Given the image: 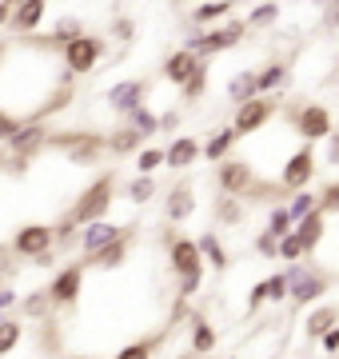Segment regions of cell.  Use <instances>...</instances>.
Here are the masks:
<instances>
[{
    "mask_svg": "<svg viewBox=\"0 0 339 359\" xmlns=\"http://www.w3.org/2000/svg\"><path fill=\"white\" fill-rule=\"evenodd\" d=\"M112 200H116V176L104 172V176H96L88 188L76 196V204L68 208V216L76 219V228H84V224H92V219H108Z\"/></svg>",
    "mask_w": 339,
    "mask_h": 359,
    "instance_id": "4",
    "label": "cell"
},
{
    "mask_svg": "<svg viewBox=\"0 0 339 359\" xmlns=\"http://www.w3.org/2000/svg\"><path fill=\"white\" fill-rule=\"evenodd\" d=\"M263 231H272L275 240H284L287 231H296V219H291L287 204H275L272 212H268V224H263Z\"/></svg>",
    "mask_w": 339,
    "mask_h": 359,
    "instance_id": "38",
    "label": "cell"
},
{
    "mask_svg": "<svg viewBox=\"0 0 339 359\" xmlns=\"http://www.w3.org/2000/svg\"><path fill=\"white\" fill-rule=\"evenodd\" d=\"M48 148H64V156H68V164H84V168H92L100 156L108 152V140L104 136H96V132H60L56 136L53 132V140H48Z\"/></svg>",
    "mask_w": 339,
    "mask_h": 359,
    "instance_id": "7",
    "label": "cell"
},
{
    "mask_svg": "<svg viewBox=\"0 0 339 359\" xmlns=\"http://www.w3.org/2000/svg\"><path fill=\"white\" fill-rule=\"evenodd\" d=\"M315 4H331V0H315Z\"/></svg>",
    "mask_w": 339,
    "mask_h": 359,
    "instance_id": "56",
    "label": "cell"
},
{
    "mask_svg": "<svg viewBox=\"0 0 339 359\" xmlns=\"http://www.w3.org/2000/svg\"><path fill=\"white\" fill-rule=\"evenodd\" d=\"M176 128H180V108H168L160 116V132H176Z\"/></svg>",
    "mask_w": 339,
    "mask_h": 359,
    "instance_id": "51",
    "label": "cell"
},
{
    "mask_svg": "<svg viewBox=\"0 0 339 359\" xmlns=\"http://www.w3.org/2000/svg\"><path fill=\"white\" fill-rule=\"evenodd\" d=\"M160 344H164V332H160V335H144V339H132V344H124L112 359H156Z\"/></svg>",
    "mask_w": 339,
    "mask_h": 359,
    "instance_id": "34",
    "label": "cell"
},
{
    "mask_svg": "<svg viewBox=\"0 0 339 359\" xmlns=\"http://www.w3.org/2000/svg\"><path fill=\"white\" fill-rule=\"evenodd\" d=\"M132 244H136V228H128L124 236H120L116 244H108V248H100L96 256H80L84 259V268H96V271H116V268H124L128 264V252H132Z\"/></svg>",
    "mask_w": 339,
    "mask_h": 359,
    "instance_id": "16",
    "label": "cell"
},
{
    "mask_svg": "<svg viewBox=\"0 0 339 359\" xmlns=\"http://www.w3.org/2000/svg\"><path fill=\"white\" fill-rule=\"evenodd\" d=\"M128 228H132V224H112V219H92V224H84V228H80V244H76L80 256H84V259L96 256L100 248L116 244Z\"/></svg>",
    "mask_w": 339,
    "mask_h": 359,
    "instance_id": "14",
    "label": "cell"
},
{
    "mask_svg": "<svg viewBox=\"0 0 339 359\" xmlns=\"http://www.w3.org/2000/svg\"><path fill=\"white\" fill-rule=\"evenodd\" d=\"M296 236H300V244H303V256L312 259L315 256V248L324 244V236H327V216L315 208L312 216H303L300 224H296Z\"/></svg>",
    "mask_w": 339,
    "mask_h": 359,
    "instance_id": "21",
    "label": "cell"
},
{
    "mask_svg": "<svg viewBox=\"0 0 339 359\" xmlns=\"http://www.w3.org/2000/svg\"><path fill=\"white\" fill-rule=\"evenodd\" d=\"M327 148H324V156H319V164L324 168H339V128H331V136H327Z\"/></svg>",
    "mask_w": 339,
    "mask_h": 359,
    "instance_id": "47",
    "label": "cell"
},
{
    "mask_svg": "<svg viewBox=\"0 0 339 359\" xmlns=\"http://www.w3.org/2000/svg\"><path fill=\"white\" fill-rule=\"evenodd\" d=\"M279 13H284L279 0H256L248 8V16H244V25H248V32L251 28H272L275 20H279Z\"/></svg>",
    "mask_w": 339,
    "mask_h": 359,
    "instance_id": "31",
    "label": "cell"
},
{
    "mask_svg": "<svg viewBox=\"0 0 339 359\" xmlns=\"http://www.w3.org/2000/svg\"><path fill=\"white\" fill-rule=\"evenodd\" d=\"M108 52V40L100 32H80L76 40H68L60 52V65L68 68V76H92Z\"/></svg>",
    "mask_w": 339,
    "mask_h": 359,
    "instance_id": "5",
    "label": "cell"
},
{
    "mask_svg": "<svg viewBox=\"0 0 339 359\" xmlns=\"http://www.w3.org/2000/svg\"><path fill=\"white\" fill-rule=\"evenodd\" d=\"M112 32H116L120 44H132V36H136V25H132L128 16H112Z\"/></svg>",
    "mask_w": 339,
    "mask_h": 359,
    "instance_id": "49",
    "label": "cell"
},
{
    "mask_svg": "<svg viewBox=\"0 0 339 359\" xmlns=\"http://www.w3.org/2000/svg\"><path fill=\"white\" fill-rule=\"evenodd\" d=\"M20 124H25V120H20L16 112H8V108H0V144H8V140H13L16 132H20Z\"/></svg>",
    "mask_w": 339,
    "mask_h": 359,
    "instance_id": "46",
    "label": "cell"
},
{
    "mask_svg": "<svg viewBox=\"0 0 339 359\" xmlns=\"http://www.w3.org/2000/svg\"><path fill=\"white\" fill-rule=\"evenodd\" d=\"M319 212L324 216H339V180H327L319 188Z\"/></svg>",
    "mask_w": 339,
    "mask_h": 359,
    "instance_id": "43",
    "label": "cell"
},
{
    "mask_svg": "<svg viewBox=\"0 0 339 359\" xmlns=\"http://www.w3.org/2000/svg\"><path fill=\"white\" fill-rule=\"evenodd\" d=\"M287 120H291L300 144H319V140L331 136V128H335V116L327 112V104H315V100L291 104V108H287Z\"/></svg>",
    "mask_w": 339,
    "mask_h": 359,
    "instance_id": "6",
    "label": "cell"
},
{
    "mask_svg": "<svg viewBox=\"0 0 339 359\" xmlns=\"http://www.w3.org/2000/svg\"><path fill=\"white\" fill-rule=\"evenodd\" d=\"M327 25H331V28H339V13H327Z\"/></svg>",
    "mask_w": 339,
    "mask_h": 359,
    "instance_id": "54",
    "label": "cell"
},
{
    "mask_svg": "<svg viewBox=\"0 0 339 359\" xmlns=\"http://www.w3.org/2000/svg\"><path fill=\"white\" fill-rule=\"evenodd\" d=\"M260 72V96H279V92L291 84V60H268L263 68H256Z\"/></svg>",
    "mask_w": 339,
    "mask_h": 359,
    "instance_id": "23",
    "label": "cell"
},
{
    "mask_svg": "<svg viewBox=\"0 0 339 359\" xmlns=\"http://www.w3.org/2000/svg\"><path fill=\"white\" fill-rule=\"evenodd\" d=\"M8 20H13V4L0 0V28H8Z\"/></svg>",
    "mask_w": 339,
    "mask_h": 359,
    "instance_id": "52",
    "label": "cell"
},
{
    "mask_svg": "<svg viewBox=\"0 0 339 359\" xmlns=\"http://www.w3.org/2000/svg\"><path fill=\"white\" fill-rule=\"evenodd\" d=\"M4 60H8V44L0 40V76H4Z\"/></svg>",
    "mask_w": 339,
    "mask_h": 359,
    "instance_id": "53",
    "label": "cell"
},
{
    "mask_svg": "<svg viewBox=\"0 0 339 359\" xmlns=\"http://www.w3.org/2000/svg\"><path fill=\"white\" fill-rule=\"evenodd\" d=\"M160 168H164V148L144 144L140 152H136V176H156Z\"/></svg>",
    "mask_w": 339,
    "mask_h": 359,
    "instance_id": "39",
    "label": "cell"
},
{
    "mask_svg": "<svg viewBox=\"0 0 339 359\" xmlns=\"http://www.w3.org/2000/svg\"><path fill=\"white\" fill-rule=\"evenodd\" d=\"M164 244H168V268L176 276V299H192L204 287V271H208L196 240L176 236V231H164Z\"/></svg>",
    "mask_w": 339,
    "mask_h": 359,
    "instance_id": "1",
    "label": "cell"
},
{
    "mask_svg": "<svg viewBox=\"0 0 339 359\" xmlns=\"http://www.w3.org/2000/svg\"><path fill=\"white\" fill-rule=\"evenodd\" d=\"M156 192H160L156 176H136L128 184V200H132V204H148V200H156Z\"/></svg>",
    "mask_w": 339,
    "mask_h": 359,
    "instance_id": "41",
    "label": "cell"
},
{
    "mask_svg": "<svg viewBox=\"0 0 339 359\" xmlns=\"http://www.w3.org/2000/svg\"><path fill=\"white\" fill-rule=\"evenodd\" d=\"M44 16H48V0H16L8 28H13L16 36H36V28L44 25Z\"/></svg>",
    "mask_w": 339,
    "mask_h": 359,
    "instance_id": "17",
    "label": "cell"
},
{
    "mask_svg": "<svg viewBox=\"0 0 339 359\" xmlns=\"http://www.w3.org/2000/svg\"><path fill=\"white\" fill-rule=\"evenodd\" d=\"M335 323H339V308H335V304H315V308L307 311V320H303V335L319 344Z\"/></svg>",
    "mask_w": 339,
    "mask_h": 359,
    "instance_id": "22",
    "label": "cell"
},
{
    "mask_svg": "<svg viewBox=\"0 0 339 359\" xmlns=\"http://www.w3.org/2000/svg\"><path fill=\"white\" fill-rule=\"evenodd\" d=\"M300 259H307V256H303L300 236H296V231H287L284 240H279V264H300Z\"/></svg>",
    "mask_w": 339,
    "mask_h": 359,
    "instance_id": "42",
    "label": "cell"
},
{
    "mask_svg": "<svg viewBox=\"0 0 339 359\" xmlns=\"http://www.w3.org/2000/svg\"><path fill=\"white\" fill-rule=\"evenodd\" d=\"M164 216H168V224H188V219L196 216V188H192L188 180H180V184L168 192V200H164Z\"/></svg>",
    "mask_w": 339,
    "mask_h": 359,
    "instance_id": "18",
    "label": "cell"
},
{
    "mask_svg": "<svg viewBox=\"0 0 339 359\" xmlns=\"http://www.w3.org/2000/svg\"><path fill=\"white\" fill-rule=\"evenodd\" d=\"M144 144H148V140H144L140 132L124 124V128H116L112 136H108V152H112V156H136Z\"/></svg>",
    "mask_w": 339,
    "mask_h": 359,
    "instance_id": "32",
    "label": "cell"
},
{
    "mask_svg": "<svg viewBox=\"0 0 339 359\" xmlns=\"http://www.w3.org/2000/svg\"><path fill=\"white\" fill-rule=\"evenodd\" d=\"M315 208H319V192H312V188H300V192L287 196V212H291L296 224H300L303 216H312Z\"/></svg>",
    "mask_w": 339,
    "mask_h": 359,
    "instance_id": "37",
    "label": "cell"
},
{
    "mask_svg": "<svg viewBox=\"0 0 339 359\" xmlns=\"http://www.w3.org/2000/svg\"><path fill=\"white\" fill-rule=\"evenodd\" d=\"M232 8H235V0H204V4H196L188 13V20H192V28H212V25H220V20H228Z\"/></svg>",
    "mask_w": 339,
    "mask_h": 359,
    "instance_id": "24",
    "label": "cell"
},
{
    "mask_svg": "<svg viewBox=\"0 0 339 359\" xmlns=\"http://www.w3.org/2000/svg\"><path fill=\"white\" fill-rule=\"evenodd\" d=\"M188 335H192V351H196V355H212L216 344H220V335H216L208 316H192V320H188Z\"/></svg>",
    "mask_w": 339,
    "mask_h": 359,
    "instance_id": "28",
    "label": "cell"
},
{
    "mask_svg": "<svg viewBox=\"0 0 339 359\" xmlns=\"http://www.w3.org/2000/svg\"><path fill=\"white\" fill-rule=\"evenodd\" d=\"M200 156H204V144L196 136H172V144L164 148V168L184 172V168H196Z\"/></svg>",
    "mask_w": 339,
    "mask_h": 359,
    "instance_id": "19",
    "label": "cell"
},
{
    "mask_svg": "<svg viewBox=\"0 0 339 359\" xmlns=\"http://www.w3.org/2000/svg\"><path fill=\"white\" fill-rule=\"evenodd\" d=\"M48 140H53V128H48L44 120H25V124H20V132H16L4 148H8V156L32 160V156H40L44 148H48Z\"/></svg>",
    "mask_w": 339,
    "mask_h": 359,
    "instance_id": "13",
    "label": "cell"
},
{
    "mask_svg": "<svg viewBox=\"0 0 339 359\" xmlns=\"http://www.w3.org/2000/svg\"><path fill=\"white\" fill-rule=\"evenodd\" d=\"M196 52L192 48H176V52H168V60H164V68H160V72H164V80H168L172 88H184V80L192 76V68H196Z\"/></svg>",
    "mask_w": 339,
    "mask_h": 359,
    "instance_id": "20",
    "label": "cell"
},
{
    "mask_svg": "<svg viewBox=\"0 0 339 359\" xmlns=\"http://www.w3.org/2000/svg\"><path fill=\"white\" fill-rule=\"evenodd\" d=\"M8 4H16V0H8Z\"/></svg>",
    "mask_w": 339,
    "mask_h": 359,
    "instance_id": "57",
    "label": "cell"
},
{
    "mask_svg": "<svg viewBox=\"0 0 339 359\" xmlns=\"http://www.w3.org/2000/svg\"><path fill=\"white\" fill-rule=\"evenodd\" d=\"M279 112V96H256L248 104H235V116H232V128L240 136H256L260 128H268V120Z\"/></svg>",
    "mask_w": 339,
    "mask_h": 359,
    "instance_id": "10",
    "label": "cell"
},
{
    "mask_svg": "<svg viewBox=\"0 0 339 359\" xmlns=\"http://www.w3.org/2000/svg\"><path fill=\"white\" fill-rule=\"evenodd\" d=\"M256 184H260V176H256V168H251L248 160H235V156H228V160H220V164H216V188H220V196L248 200Z\"/></svg>",
    "mask_w": 339,
    "mask_h": 359,
    "instance_id": "9",
    "label": "cell"
},
{
    "mask_svg": "<svg viewBox=\"0 0 339 359\" xmlns=\"http://www.w3.org/2000/svg\"><path fill=\"white\" fill-rule=\"evenodd\" d=\"M48 311H53V295H48V287L20 295V320H44Z\"/></svg>",
    "mask_w": 339,
    "mask_h": 359,
    "instance_id": "35",
    "label": "cell"
},
{
    "mask_svg": "<svg viewBox=\"0 0 339 359\" xmlns=\"http://www.w3.org/2000/svg\"><path fill=\"white\" fill-rule=\"evenodd\" d=\"M263 304H268V283H256V287H251L248 292V304H244V311H248V316H256V311L263 308Z\"/></svg>",
    "mask_w": 339,
    "mask_h": 359,
    "instance_id": "48",
    "label": "cell"
},
{
    "mask_svg": "<svg viewBox=\"0 0 339 359\" xmlns=\"http://www.w3.org/2000/svg\"><path fill=\"white\" fill-rule=\"evenodd\" d=\"M268 304H287V276L284 271H275V276H268Z\"/></svg>",
    "mask_w": 339,
    "mask_h": 359,
    "instance_id": "44",
    "label": "cell"
},
{
    "mask_svg": "<svg viewBox=\"0 0 339 359\" xmlns=\"http://www.w3.org/2000/svg\"><path fill=\"white\" fill-rule=\"evenodd\" d=\"M25 339V320L20 316H0V359L13 355Z\"/></svg>",
    "mask_w": 339,
    "mask_h": 359,
    "instance_id": "33",
    "label": "cell"
},
{
    "mask_svg": "<svg viewBox=\"0 0 339 359\" xmlns=\"http://www.w3.org/2000/svg\"><path fill=\"white\" fill-rule=\"evenodd\" d=\"M327 13H339V0H331V4H327Z\"/></svg>",
    "mask_w": 339,
    "mask_h": 359,
    "instance_id": "55",
    "label": "cell"
},
{
    "mask_svg": "<svg viewBox=\"0 0 339 359\" xmlns=\"http://www.w3.org/2000/svg\"><path fill=\"white\" fill-rule=\"evenodd\" d=\"M53 231H56V252H60V248H76L80 244V228H76V219L68 216V212L53 224Z\"/></svg>",
    "mask_w": 339,
    "mask_h": 359,
    "instance_id": "40",
    "label": "cell"
},
{
    "mask_svg": "<svg viewBox=\"0 0 339 359\" xmlns=\"http://www.w3.org/2000/svg\"><path fill=\"white\" fill-rule=\"evenodd\" d=\"M315 176H319L315 144H300V148L284 160V168H279V188H284V192H300V188H312Z\"/></svg>",
    "mask_w": 339,
    "mask_h": 359,
    "instance_id": "8",
    "label": "cell"
},
{
    "mask_svg": "<svg viewBox=\"0 0 339 359\" xmlns=\"http://www.w3.org/2000/svg\"><path fill=\"white\" fill-rule=\"evenodd\" d=\"M260 96V72L256 68H240L232 80H228V100L232 104H248Z\"/></svg>",
    "mask_w": 339,
    "mask_h": 359,
    "instance_id": "26",
    "label": "cell"
},
{
    "mask_svg": "<svg viewBox=\"0 0 339 359\" xmlns=\"http://www.w3.org/2000/svg\"><path fill=\"white\" fill-rule=\"evenodd\" d=\"M284 276H287V299H291L296 308L324 304V295L331 292V280H327L315 264H307V259H300V264H287Z\"/></svg>",
    "mask_w": 339,
    "mask_h": 359,
    "instance_id": "3",
    "label": "cell"
},
{
    "mask_svg": "<svg viewBox=\"0 0 339 359\" xmlns=\"http://www.w3.org/2000/svg\"><path fill=\"white\" fill-rule=\"evenodd\" d=\"M128 128H136L144 140H152V136H160V116L152 112L148 104H140L136 112H128Z\"/></svg>",
    "mask_w": 339,
    "mask_h": 359,
    "instance_id": "36",
    "label": "cell"
},
{
    "mask_svg": "<svg viewBox=\"0 0 339 359\" xmlns=\"http://www.w3.org/2000/svg\"><path fill=\"white\" fill-rule=\"evenodd\" d=\"M235 144H240V132H235L232 124H228V128H216L208 140H204V160H208V164H220V160L232 156Z\"/></svg>",
    "mask_w": 339,
    "mask_h": 359,
    "instance_id": "27",
    "label": "cell"
},
{
    "mask_svg": "<svg viewBox=\"0 0 339 359\" xmlns=\"http://www.w3.org/2000/svg\"><path fill=\"white\" fill-rule=\"evenodd\" d=\"M196 248H200V256H204V264H208L212 271H228V264H232V256H228V248H223V240H220V231H204L196 240Z\"/></svg>",
    "mask_w": 339,
    "mask_h": 359,
    "instance_id": "25",
    "label": "cell"
},
{
    "mask_svg": "<svg viewBox=\"0 0 339 359\" xmlns=\"http://www.w3.org/2000/svg\"><path fill=\"white\" fill-rule=\"evenodd\" d=\"M248 36V25L244 20H223V25H212V28H192L188 40H184V48H192L196 56L212 60V56H220V52H232L240 40Z\"/></svg>",
    "mask_w": 339,
    "mask_h": 359,
    "instance_id": "2",
    "label": "cell"
},
{
    "mask_svg": "<svg viewBox=\"0 0 339 359\" xmlns=\"http://www.w3.org/2000/svg\"><path fill=\"white\" fill-rule=\"evenodd\" d=\"M212 219H216V228H235V224H244V200L220 196V200L212 204Z\"/></svg>",
    "mask_w": 339,
    "mask_h": 359,
    "instance_id": "30",
    "label": "cell"
},
{
    "mask_svg": "<svg viewBox=\"0 0 339 359\" xmlns=\"http://www.w3.org/2000/svg\"><path fill=\"white\" fill-rule=\"evenodd\" d=\"M48 295H53V308H72L84 295V259H72L56 271L53 283H48Z\"/></svg>",
    "mask_w": 339,
    "mask_h": 359,
    "instance_id": "12",
    "label": "cell"
},
{
    "mask_svg": "<svg viewBox=\"0 0 339 359\" xmlns=\"http://www.w3.org/2000/svg\"><path fill=\"white\" fill-rule=\"evenodd\" d=\"M319 347H324V355H327V359H335V355H339V323L324 335V339H319Z\"/></svg>",
    "mask_w": 339,
    "mask_h": 359,
    "instance_id": "50",
    "label": "cell"
},
{
    "mask_svg": "<svg viewBox=\"0 0 339 359\" xmlns=\"http://www.w3.org/2000/svg\"><path fill=\"white\" fill-rule=\"evenodd\" d=\"M148 92H152V84H148V80L144 76H132V80H116V84H112V88H108V108H112V112H136V108H140L144 100H148Z\"/></svg>",
    "mask_w": 339,
    "mask_h": 359,
    "instance_id": "15",
    "label": "cell"
},
{
    "mask_svg": "<svg viewBox=\"0 0 339 359\" xmlns=\"http://www.w3.org/2000/svg\"><path fill=\"white\" fill-rule=\"evenodd\" d=\"M208 80H212V60H204V56H200V60H196V68H192V76L184 80L180 96H184L188 104H196L200 96L208 92Z\"/></svg>",
    "mask_w": 339,
    "mask_h": 359,
    "instance_id": "29",
    "label": "cell"
},
{
    "mask_svg": "<svg viewBox=\"0 0 339 359\" xmlns=\"http://www.w3.org/2000/svg\"><path fill=\"white\" fill-rule=\"evenodd\" d=\"M53 248H56L53 224H20L13 231V256H20V259H36L44 252H53Z\"/></svg>",
    "mask_w": 339,
    "mask_h": 359,
    "instance_id": "11",
    "label": "cell"
},
{
    "mask_svg": "<svg viewBox=\"0 0 339 359\" xmlns=\"http://www.w3.org/2000/svg\"><path fill=\"white\" fill-rule=\"evenodd\" d=\"M251 248H256V256H263V259H279V240H275L272 231H260Z\"/></svg>",
    "mask_w": 339,
    "mask_h": 359,
    "instance_id": "45",
    "label": "cell"
}]
</instances>
